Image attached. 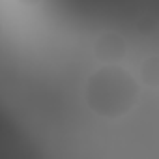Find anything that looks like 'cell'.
<instances>
[{
  "mask_svg": "<svg viewBox=\"0 0 159 159\" xmlns=\"http://www.w3.org/2000/svg\"><path fill=\"white\" fill-rule=\"evenodd\" d=\"M84 99L92 112L105 120H118L125 116L139 99V84L135 77L116 66L98 67L86 81Z\"/></svg>",
  "mask_w": 159,
  "mask_h": 159,
  "instance_id": "cell-1",
  "label": "cell"
},
{
  "mask_svg": "<svg viewBox=\"0 0 159 159\" xmlns=\"http://www.w3.org/2000/svg\"><path fill=\"white\" fill-rule=\"evenodd\" d=\"M127 54V41L118 32L107 30L99 34L94 41V56L103 62V66H116Z\"/></svg>",
  "mask_w": 159,
  "mask_h": 159,
  "instance_id": "cell-2",
  "label": "cell"
},
{
  "mask_svg": "<svg viewBox=\"0 0 159 159\" xmlns=\"http://www.w3.org/2000/svg\"><path fill=\"white\" fill-rule=\"evenodd\" d=\"M140 81L150 88H159V54L148 56L139 69Z\"/></svg>",
  "mask_w": 159,
  "mask_h": 159,
  "instance_id": "cell-3",
  "label": "cell"
},
{
  "mask_svg": "<svg viewBox=\"0 0 159 159\" xmlns=\"http://www.w3.org/2000/svg\"><path fill=\"white\" fill-rule=\"evenodd\" d=\"M137 28H139V32H142V34L153 32L155 28H159V19H153V17H150V15H142V17L137 21Z\"/></svg>",
  "mask_w": 159,
  "mask_h": 159,
  "instance_id": "cell-4",
  "label": "cell"
}]
</instances>
